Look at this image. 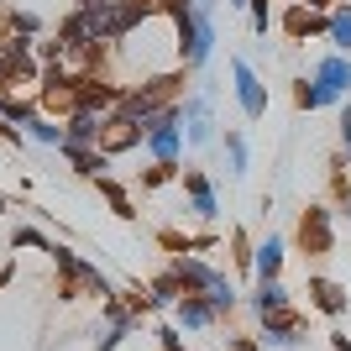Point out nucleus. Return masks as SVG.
I'll return each mask as SVG.
<instances>
[{
	"mask_svg": "<svg viewBox=\"0 0 351 351\" xmlns=\"http://www.w3.org/2000/svg\"><path fill=\"white\" fill-rule=\"evenodd\" d=\"M178 178V162H152L142 173V189H162V184H173Z\"/></svg>",
	"mask_w": 351,
	"mask_h": 351,
	"instance_id": "nucleus-23",
	"label": "nucleus"
},
{
	"mask_svg": "<svg viewBox=\"0 0 351 351\" xmlns=\"http://www.w3.org/2000/svg\"><path fill=\"white\" fill-rule=\"evenodd\" d=\"M247 11H252V32H263V37H267V27L278 21V16H273V0H247Z\"/></svg>",
	"mask_w": 351,
	"mask_h": 351,
	"instance_id": "nucleus-24",
	"label": "nucleus"
},
{
	"mask_svg": "<svg viewBox=\"0 0 351 351\" xmlns=\"http://www.w3.org/2000/svg\"><path fill=\"white\" fill-rule=\"evenodd\" d=\"M226 5H236V11H247V0H226Z\"/></svg>",
	"mask_w": 351,
	"mask_h": 351,
	"instance_id": "nucleus-29",
	"label": "nucleus"
},
{
	"mask_svg": "<svg viewBox=\"0 0 351 351\" xmlns=\"http://www.w3.org/2000/svg\"><path fill=\"white\" fill-rule=\"evenodd\" d=\"M47 247H53V236L32 231V226H16L11 231V252H47Z\"/></svg>",
	"mask_w": 351,
	"mask_h": 351,
	"instance_id": "nucleus-21",
	"label": "nucleus"
},
{
	"mask_svg": "<svg viewBox=\"0 0 351 351\" xmlns=\"http://www.w3.org/2000/svg\"><path fill=\"white\" fill-rule=\"evenodd\" d=\"M220 147H226V162H231V173L241 178L252 168V147H247V136L236 132V126H226V136H220Z\"/></svg>",
	"mask_w": 351,
	"mask_h": 351,
	"instance_id": "nucleus-18",
	"label": "nucleus"
},
{
	"mask_svg": "<svg viewBox=\"0 0 351 351\" xmlns=\"http://www.w3.org/2000/svg\"><path fill=\"white\" fill-rule=\"evenodd\" d=\"M178 184H184V210H189L194 220H215L220 215L215 184H210L205 168H178Z\"/></svg>",
	"mask_w": 351,
	"mask_h": 351,
	"instance_id": "nucleus-8",
	"label": "nucleus"
},
{
	"mask_svg": "<svg viewBox=\"0 0 351 351\" xmlns=\"http://www.w3.org/2000/svg\"><path fill=\"white\" fill-rule=\"evenodd\" d=\"M63 136H69L63 147H100L105 116L100 110H73V116H63Z\"/></svg>",
	"mask_w": 351,
	"mask_h": 351,
	"instance_id": "nucleus-12",
	"label": "nucleus"
},
{
	"mask_svg": "<svg viewBox=\"0 0 351 351\" xmlns=\"http://www.w3.org/2000/svg\"><path fill=\"white\" fill-rule=\"evenodd\" d=\"M173 27H178V69L199 73L210 63V53H215V11H205V5H178Z\"/></svg>",
	"mask_w": 351,
	"mask_h": 351,
	"instance_id": "nucleus-3",
	"label": "nucleus"
},
{
	"mask_svg": "<svg viewBox=\"0 0 351 351\" xmlns=\"http://www.w3.org/2000/svg\"><path fill=\"white\" fill-rule=\"evenodd\" d=\"M231 351H267L257 336H231Z\"/></svg>",
	"mask_w": 351,
	"mask_h": 351,
	"instance_id": "nucleus-26",
	"label": "nucleus"
},
{
	"mask_svg": "<svg viewBox=\"0 0 351 351\" xmlns=\"http://www.w3.org/2000/svg\"><path fill=\"white\" fill-rule=\"evenodd\" d=\"M346 220H351V205H346Z\"/></svg>",
	"mask_w": 351,
	"mask_h": 351,
	"instance_id": "nucleus-31",
	"label": "nucleus"
},
{
	"mask_svg": "<svg viewBox=\"0 0 351 351\" xmlns=\"http://www.w3.org/2000/svg\"><path fill=\"white\" fill-rule=\"evenodd\" d=\"M142 147H147L152 162H178L184 158V110H178V100L152 110V116L142 121Z\"/></svg>",
	"mask_w": 351,
	"mask_h": 351,
	"instance_id": "nucleus-4",
	"label": "nucleus"
},
{
	"mask_svg": "<svg viewBox=\"0 0 351 351\" xmlns=\"http://www.w3.org/2000/svg\"><path fill=\"white\" fill-rule=\"evenodd\" d=\"M173 320L194 336V330H215V325H220V309L210 304L205 293H184V299L173 304Z\"/></svg>",
	"mask_w": 351,
	"mask_h": 351,
	"instance_id": "nucleus-11",
	"label": "nucleus"
},
{
	"mask_svg": "<svg viewBox=\"0 0 351 351\" xmlns=\"http://www.w3.org/2000/svg\"><path fill=\"white\" fill-rule=\"evenodd\" d=\"M346 289H341L336 278H320V273H315V278H309V309H320V315H330V320H341V315H346Z\"/></svg>",
	"mask_w": 351,
	"mask_h": 351,
	"instance_id": "nucleus-13",
	"label": "nucleus"
},
{
	"mask_svg": "<svg viewBox=\"0 0 351 351\" xmlns=\"http://www.w3.org/2000/svg\"><path fill=\"white\" fill-rule=\"evenodd\" d=\"M330 351H351V336H341V330H330Z\"/></svg>",
	"mask_w": 351,
	"mask_h": 351,
	"instance_id": "nucleus-27",
	"label": "nucleus"
},
{
	"mask_svg": "<svg viewBox=\"0 0 351 351\" xmlns=\"http://www.w3.org/2000/svg\"><path fill=\"white\" fill-rule=\"evenodd\" d=\"M325 37L336 43V53H351V0H346V5H330V27H325Z\"/></svg>",
	"mask_w": 351,
	"mask_h": 351,
	"instance_id": "nucleus-19",
	"label": "nucleus"
},
{
	"mask_svg": "<svg viewBox=\"0 0 351 351\" xmlns=\"http://www.w3.org/2000/svg\"><path fill=\"white\" fill-rule=\"evenodd\" d=\"M257 315H273V309H289V289H283V278H257V289H252L247 299Z\"/></svg>",
	"mask_w": 351,
	"mask_h": 351,
	"instance_id": "nucleus-16",
	"label": "nucleus"
},
{
	"mask_svg": "<svg viewBox=\"0 0 351 351\" xmlns=\"http://www.w3.org/2000/svg\"><path fill=\"white\" fill-rule=\"evenodd\" d=\"M257 320H263V346L267 351H299L304 346V330H309V320L304 315H299V309H273V315H257Z\"/></svg>",
	"mask_w": 351,
	"mask_h": 351,
	"instance_id": "nucleus-5",
	"label": "nucleus"
},
{
	"mask_svg": "<svg viewBox=\"0 0 351 351\" xmlns=\"http://www.w3.org/2000/svg\"><path fill=\"white\" fill-rule=\"evenodd\" d=\"M252 257H257V247H252V236L241 231V226H231V263L241 267V273H252Z\"/></svg>",
	"mask_w": 351,
	"mask_h": 351,
	"instance_id": "nucleus-22",
	"label": "nucleus"
},
{
	"mask_svg": "<svg viewBox=\"0 0 351 351\" xmlns=\"http://www.w3.org/2000/svg\"><path fill=\"white\" fill-rule=\"evenodd\" d=\"M252 273H257V278H283V241H278V236H267V241H257V257H252Z\"/></svg>",
	"mask_w": 351,
	"mask_h": 351,
	"instance_id": "nucleus-17",
	"label": "nucleus"
},
{
	"mask_svg": "<svg viewBox=\"0 0 351 351\" xmlns=\"http://www.w3.org/2000/svg\"><path fill=\"white\" fill-rule=\"evenodd\" d=\"M5 283H11V267H0V289H5Z\"/></svg>",
	"mask_w": 351,
	"mask_h": 351,
	"instance_id": "nucleus-28",
	"label": "nucleus"
},
{
	"mask_svg": "<svg viewBox=\"0 0 351 351\" xmlns=\"http://www.w3.org/2000/svg\"><path fill=\"white\" fill-rule=\"evenodd\" d=\"M178 110H184V142H189L194 152L215 142V110H210V95H184Z\"/></svg>",
	"mask_w": 351,
	"mask_h": 351,
	"instance_id": "nucleus-9",
	"label": "nucleus"
},
{
	"mask_svg": "<svg viewBox=\"0 0 351 351\" xmlns=\"http://www.w3.org/2000/svg\"><path fill=\"white\" fill-rule=\"evenodd\" d=\"M341 152L351 158V105H341Z\"/></svg>",
	"mask_w": 351,
	"mask_h": 351,
	"instance_id": "nucleus-25",
	"label": "nucleus"
},
{
	"mask_svg": "<svg viewBox=\"0 0 351 351\" xmlns=\"http://www.w3.org/2000/svg\"><path fill=\"white\" fill-rule=\"evenodd\" d=\"M95 184H100V194H105V199H110V210H116L121 220H136V205H132V194L121 189V184H116V178H110V173H100V178H95Z\"/></svg>",
	"mask_w": 351,
	"mask_h": 351,
	"instance_id": "nucleus-20",
	"label": "nucleus"
},
{
	"mask_svg": "<svg viewBox=\"0 0 351 351\" xmlns=\"http://www.w3.org/2000/svg\"><path fill=\"white\" fill-rule=\"evenodd\" d=\"M63 158L73 162L79 178H100L105 168H110V152H105V147H63Z\"/></svg>",
	"mask_w": 351,
	"mask_h": 351,
	"instance_id": "nucleus-14",
	"label": "nucleus"
},
{
	"mask_svg": "<svg viewBox=\"0 0 351 351\" xmlns=\"http://www.w3.org/2000/svg\"><path fill=\"white\" fill-rule=\"evenodd\" d=\"M231 89H236V105H241L247 121L267 116V84L257 79V69H252L247 58H231Z\"/></svg>",
	"mask_w": 351,
	"mask_h": 351,
	"instance_id": "nucleus-6",
	"label": "nucleus"
},
{
	"mask_svg": "<svg viewBox=\"0 0 351 351\" xmlns=\"http://www.w3.org/2000/svg\"><path fill=\"white\" fill-rule=\"evenodd\" d=\"M351 95V58L346 53H325L315 73L293 79V105L299 110H325V105H346Z\"/></svg>",
	"mask_w": 351,
	"mask_h": 351,
	"instance_id": "nucleus-2",
	"label": "nucleus"
},
{
	"mask_svg": "<svg viewBox=\"0 0 351 351\" xmlns=\"http://www.w3.org/2000/svg\"><path fill=\"white\" fill-rule=\"evenodd\" d=\"M21 132H27L32 142H43V147H58V152H63V142H69V136H63V126L47 116V110H32V116L21 121Z\"/></svg>",
	"mask_w": 351,
	"mask_h": 351,
	"instance_id": "nucleus-15",
	"label": "nucleus"
},
{
	"mask_svg": "<svg viewBox=\"0 0 351 351\" xmlns=\"http://www.w3.org/2000/svg\"><path fill=\"white\" fill-rule=\"evenodd\" d=\"M273 27H278L289 43H309V37H325L330 11H315V5H304V0H289V11H283Z\"/></svg>",
	"mask_w": 351,
	"mask_h": 351,
	"instance_id": "nucleus-7",
	"label": "nucleus"
},
{
	"mask_svg": "<svg viewBox=\"0 0 351 351\" xmlns=\"http://www.w3.org/2000/svg\"><path fill=\"white\" fill-rule=\"evenodd\" d=\"M168 273H173L178 283H184V293H205L210 304L220 309V320H231L236 304H241V293H236V283L220 273L215 263H205L199 252H178L173 263H168Z\"/></svg>",
	"mask_w": 351,
	"mask_h": 351,
	"instance_id": "nucleus-1",
	"label": "nucleus"
},
{
	"mask_svg": "<svg viewBox=\"0 0 351 351\" xmlns=\"http://www.w3.org/2000/svg\"><path fill=\"white\" fill-rule=\"evenodd\" d=\"M299 247H304V257H325V252L336 247V231H330V210L309 205L304 220H299Z\"/></svg>",
	"mask_w": 351,
	"mask_h": 351,
	"instance_id": "nucleus-10",
	"label": "nucleus"
},
{
	"mask_svg": "<svg viewBox=\"0 0 351 351\" xmlns=\"http://www.w3.org/2000/svg\"><path fill=\"white\" fill-rule=\"evenodd\" d=\"M194 5H205V11H215V0H194Z\"/></svg>",
	"mask_w": 351,
	"mask_h": 351,
	"instance_id": "nucleus-30",
	"label": "nucleus"
}]
</instances>
